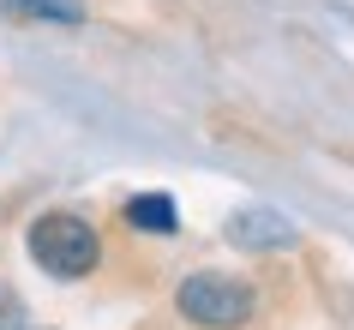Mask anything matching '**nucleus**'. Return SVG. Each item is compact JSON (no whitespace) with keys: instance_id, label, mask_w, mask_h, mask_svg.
<instances>
[{"instance_id":"423d86ee","label":"nucleus","mask_w":354,"mask_h":330,"mask_svg":"<svg viewBox=\"0 0 354 330\" xmlns=\"http://www.w3.org/2000/svg\"><path fill=\"white\" fill-rule=\"evenodd\" d=\"M0 330H24V312L12 306V300H6V294H0Z\"/></svg>"},{"instance_id":"f257e3e1","label":"nucleus","mask_w":354,"mask_h":330,"mask_svg":"<svg viewBox=\"0 0 354 330\" xmlns=\"http://www.w3.org/2000/svg\"><path fill=\"white\" fill-rule=\"evenodd\" d=\"M24 246L37 258V271H48L55 282H78V276H91L102 264V240H96V228L78 210H42L30 222Z\"/></svg>"},{"instance_id":"f03ea898","label":"nucleus","mask_w":354,"mask_h":330,"mask_svg":"<svg viewBox=\"0 0 354 330\" xmlns=\"http://www.w3.org/2000/svg\"><path fill=\"white\" fill-rule=\"evenodd\" d=\"M174 312L187 318L192 330H246L259 318V294L241 276L223 271H192L180 288H174Z\"/></svg>"},{"instance_id":"39448f33","label":"nucleus","mask_w":354,"mask_h":330,"mask_svg":"<svg viewBox=\"0 0 354 330\" xmlns=\"http://www.w3.org/2000/svg\"><path fill=\"white\" fill-rule=\"evenodd\" d=\"M6 19H24V24H84V0H0Z\"/></svg>"},{"instance_id":"7ed1b4c3","label":"nucleus","mask_w":354,"mask_h":330,"mask_svg":"<svg viewBox=\"0 0 354 330\" xmlns=\"http://www.w3.org/2000/svg\"><path fill=\"white\" fill-rule=\"evenodd\" d=\"M223 235H228V246H241V253H282V246L300 240V228H295V217H282L270 204H246V210L228 217Z\"/></svg>"},{"instance_id":"20e7f679","label":"nucleus","mask_w":354,"mask_h":330,"mask_svg":"<svg viewBox=\"0 0 354 330\" xmlns=\"http://www.w3.org/2000/svg\"><path fill=\"white\" fill-rule=\"evenodd\" d=\"M127 222L138 235H174L180 228V204L168 192H138V199H127Z\"/></svg>"}]
</instances>
